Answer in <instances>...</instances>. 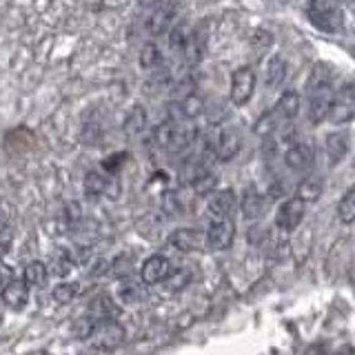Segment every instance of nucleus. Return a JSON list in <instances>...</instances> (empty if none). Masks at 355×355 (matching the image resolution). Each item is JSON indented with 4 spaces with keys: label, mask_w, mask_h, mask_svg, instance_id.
Wrapping results in <instances>:
<instances>
[{
    "label": "nucleus",
    "mask_w": 355,
    "mask_h": 355,
    "mask_svg": "<svg viewBox=\"0 0 355 355\" xmlns=\"http://www.w3.org/2000/svg\"><path fill=\"white\" fill-rule=\"evenodd\" d=\"M255 89V71L251 67H238L231 76V103L236 107L247 105Z\"/></svg>",
    "instance_id": "obj_6"
},
{
    "label": "nucleus",
    "mask_w": 355,
    "mask_h": 355,
    "mask_svg": "<svg viewBox=\"0 0 355 355\" xmlns=\"http://www.w3.org/2000/svg\"><path fill=\"white\" fill-rule=\"evenodd\" d=\"M284 76H286V62L280 55H275V58H271V62L266 64V85L280 87L284 83Z\"/></svg>",
    "instance_id": "obj_22"
},
{
    "label": "nucleus",
    "mask_w": 355,
    "mask_h": 355,
    "mask_svg": "<svg viewBox=\"0 0 355 355\" xmlns=\"http://www.w3.org/2000/svg\"><path fill=\"white\" fill-rule=\"evenodd\" d=\"M349 153V133L347 131H336L327 136V155L331 164H340L344 155Z\"/></svg>",
    "instance_id": "obj_18"
},
{
    "label": "nucleus",
    "mask_w": 355,
    "mask_h": 355,
    "mask_svg": "<svg viewBox=\"0 0 355 355\" xmlns=\"http://www.w3.org/2000/svg\"><path fill=\"white\" fill-rule=\"evenodd\" d=\"M353 105H355V100H353V85L347 83L340 89L338 98L333 100V109H331L329 118L336 122V125H347V122L353 120V114H355Z\"/></svg>",
    "instance_id": "obj_9"
},
{
    "label": "nucleus",
    "mask_w": 355,
    "mask_h": 355,
    "mask_svg": "<svg viewBox=\"0 0 355 355\" xmlns=\"http://www.w3.org/2000/svg\"><path fill=\"white\" fill-rule=\"evenodd\" d=\"M236 238V225L229 218H214L205 233V244L211 251H225Z\"/></svg>",
    "instance_id": "obj_5"
},
{
    "label": "nucleus",
    "mask_w": 355,
    "mask_h": 355,
    "mask_svg": "<svg viewBox=\"0 0 355 355\" xmlns=\"http://www.w3.org/2000/svg\"><path fill=\"white\" fill-rule=\"evenodd\" d=\"M169 275H171V262H169V258H164V255H151V258L142 262L140 277L144 284L164 282Z\"/></svg>",
    "instance_id": "obj_10"
},
{
    "label": "nucleus",
    "mask_w": 355,
    "mask_h": 355,
    "mask_svg": "<svg viewBox=\"0 0 355 355\" xmlns=\"http://www.w3.org/2000/svg\"><path fill=\"white\" fill-rule=\"evenodd\" d=\"M242 147V138H240V133L236 129H222L218 133V138H216V144H214V149H216V158L222 160V162H229L233 160L238 155Z\"/></svg>",
    "instance_id": "obj_12"
},
{
    "label": "nucleus",
    "mask_w": 355,
    "mask_h": 355,
    "mask_svg": "<svg viewBox=\"0 0 355 355\" xmlns=\"http://www.w3.org/2000/svg\"><path fill=\"white\" fill-rule=\"evenodd\" d=\"M175 18V5L166 3V0H160V5L151 11V16L147 18V31L151 36H160V33L169 31V27L173 25Z\"/></svg>",
    "instance_id": "obj_11"
},
{
    "label": "nucleus",
    "mask_w": 355,
    "mask_h": 355,
    "mask_svg": "<svg viewBox=\"0 0 355 355\" xmlns=\"http://www.w3.org/2000/svg\"><path fill=\"white\" fill-rule=\"evenodd\" d=\"M302 220H304V200L288 198L280 207H277L275 227L280 231H293L302 225Z\"/></svg>",
    "instance_id": "obj_7"
},
{
    "label": "nucleus",
    "mask_w": 355,
    "mask_h": 355,
    "mask_svg": "<svg viewBox=\"0 0 355 355\" xmlns=\"http://www.w3.org/2000/svg\"><path fill=\"white\" fill-rule=\"evenodd\" d=\"M16 277V273H14V269H11L9 264H5V262H0V291H3V288L14 280Z\"/></svg>",
    "instance_id": "obj_38"
},
{
    "label": "nucleus",
    "mask_w": 355,
    "mask_h": 355,
    "mask_svg": "<svg viewBox=\"0 0 355 355\" xmlns=\"http://www.w3.org/2000/svg\"><path fill=\"white\" fill-rule=\"evenodd\" d=\"M166 280L171 282V288H182V286H184L182 282H187V280H189V273H187V271H180V275H178V273H175L173 277L169 275V277H166Z\"/></svg>",
    "instance_id": "obj_39"
},
{
    "label": "nucleus",
    "mask_w": 355,
    "mask_h": 355,
    "mask_svg": "<svg viewBox=\"0 0 355 355\" xmlns=\"http://www.w3.org/2000/svg\"><path fill=\"white\" fill-rule=\"evenodd\" d=\"M98 322H100V318H96L94 313H89V315H85V318H78V320L73 322V327H71L73 336H76V338H80V340H89V338L94 336V331H96V327H98Z\"/></svg>",
    "instance_id": "obj_23"
},
{
    "label": "nucleus",
    "mask_w": 355,
    "mask_h": 355,
    "mask_svg": "<svg viewBox=\"0 0 355 355\" xmlns=\"http://www.w3.org/2000/svg\"><path fill=\"white\" fill-rule=\"evenodd\" d=\"M271 42H273V38H271V33L269 31H255V36H253V47H255V51H258V55L260 53H264L266 49L271 47Z\"/></svg>",
    "instance_id": "obj_35"
},
{
    "label": "nucleus",
    "mask_w": 355,
    "mask_h": 355,
    "mask_svg": "<svg viewBox=\"0 0 355 355\" xmlns=\"http://www.w3.org/2000/svg\"><path fill=\"white\" fill-rule=\"evenodd\" d=\"M51 269L55 275H67L71 269H73V260H71V255L67 253L64 249H58L53 255H51Z\"/></svg>",
    "instance_id": "obj_29"
},
{
    "label": "nucleus",
    "mask_w": 355,
    "mask_h": 355,
    "mask_svg": "<svg viewBox=\"0 0 355 355\" xmlns=\"http://www.w3.org/2000/svg\"><path fill=\"white\" fill-rule=\"evenodd\" d=\"M300 107H302V103H300V94L297 92H284L280 96V100L275 103L273 114L277 120L288 122L300 114Z\"/></svg>",
    "instance_id": "obj_16"
},
{
    "label": "nucleus",
    "mask_w": 355,
    "mask_h": 355,
    "mask_svg": "<svg viewBox=\"0 0 355 355\" xmlns=\"http://www.w3.org/2000/svg\"><path fill=\"white\" fill-rule=\"evenodd\" d=\"M109 187V180L100 171H89L85 175V191L87 196H103Z\"/></svg>",
    "instance_id": "obj_25"
},
{
    "label": "nucleus",
    "mask_w": 355,
    "mask_h": 355,
    "mask_svg": "<svg viewBox=\"0 0 355 355\" xmlns=\"http://www.w3.org/2000/svg\"><path fill=\"white\" fill-rule=\"evenodd\" d=\"M320 193H322V180L315 175L304 178V180L300 182V187H297V198L304 200V202H313V200L320 198Z\"/></svg>",
    "instance_id": "obj_20"
},
{
    "label": "nucleus",
    "mask_w": 355,
    "mask_h": 355,
    "mask_svg": "<svg viewBox=\"0 0 355 355\" xmlns=\"http://www.w3.org/2000/svg\"><path fill=\"white\" fill-rule=\"evenodd\" d=\"M202 98H198L196 94H187L184 98H180V107H178V116L182 120H193L196 116L202 114Z\"/></svg>",
    "instance_id": "obj_19"
},
{
    "label": "nucleus",
    "mask_w": 355,
    "mask_h": 355,
    "mask_svg": "<svg viewBox=\"0 0 355 355\" xmlns=\"http://www.w3.org/2000/svg\"><path fill=\"white\" fill-rule=\"evenodd\" d=\"M25 284L27 286H42L44 282H47V266H44L42 262L33 260L25 266Z\"/></svg>",
    "instance_id": "obj_21"
},
{
    "label": "nucleus",
    "mask_w": 355,
    "mask_h": 355,
    "mask_svg": "<svg viewBox=\"0 0 355 355\" xmlns=\"http://www.w3.org/2000/svg\"><path fill=\"white\" fill-rule=\"evenodd\" d=\"M78 293H80V284L78 282H62L51 291V297L55 300V302L67 304V302H71Z\"/></svg>",
    "instance_id": "obj_27"
},
{
    "label": "nucleus",
    "mask_w": 355,
    "mask_h": 355,
    "mask_svg": "<svg viewBox=\"0 0 355 355\" xmlns=\"http://www.w3.org/2000/svg\"><path fill=\"white\" fill-rule=\"evenodd\" d=\"M171 31V36H169V44H171V49L173 51H182L184 49V44L189 40V33H191V29H189L187 25H175V27H169Z\"/></svg>",
    "instance_id": "obj_31"
},
{
    "label": "nucleus",
    "mask_w": 355,
    "mask_h": 355,
    "mask_svg": "<svg viewBox=\"0 0 355 355\" xmlns=\"http://www.w3.org/2000/svg\"><path fill=\"white\" fill-rule=\"evenodd\" d=\"M0 297H3V302H5V306H9V309H14V311H18V309H22L27 304V300H29V286L25 284V280H11L3 291H0Z\"/></svg>",
    "instance_id": "obj_15"
},
{
    "label": "nucleus",
    "mask_w": 355,
    "mask_h": 355,
    "mask_svg": "<svg viewBox=\"0 0 355 355\" xmlns=\"http://www.w3.org/2000/svg\"><path fill=\"white\" fill-rule=\"evenodd\" d=\"M158 62H160V49L155 47L153 42L144 44V47H142V55H140V64L149 69V67H155Z\"/></svg>",
    "instance_id": "obj_32"
},
{
    "label": "nucleus",
    "mask_w": 355,
    "mask_h": 355,
    "mask_svg": "<svg viewBox=\"0 0 355 355\" xmlns=\"http://www.w3.org/2000/svg\"><path fill=\"white\" fill-rule=\"evenodd\" d=\"M118 293L122 297V302H127V304L142 302V300L147 297V293H144V286L140 282H122Z\"/></svg>",
    "instance_id": "obj_26"
},
{
    "label": "nucleus",
    "mask_w": 355,
    "mask_h": 355,
    "mask_svg": "<svg viewBox=\"0 0 355 355\" xmlns=\"http://www.w3.org/2000/svg\"><path fill=\"white\" fill-rule=\"evenodd\" d=\"M198 131L193 125H187V122L169 118L164 120L162 125L153 129V140L160 149L169 151V153H182L184 149L191 147V142L196 140Z\"/></svg>",
    "instance_id": "obj_1"
},
{
    "label": "nucleus",
    "mask_w": 355,
    "mask_h": 355,
    "mask_svg": "<svg viewBox=\"0 0 355 355\" xmlns=\"http://www.w3.org/2000/svg\"><path fill=\"white\" fill-rule=\"evenodd\" d=\"M207 42H209V36H207V25L202 27H198L193 29L191 33H189V40L184 44V58L189 64H198L200 60L205 58V53H207Z\"/></svg>",
    "instance_id": "obj_13"
},
{
    "label": "nucleus",
    "mask_w": 355,
    "mask_h": 355,
    "mask_svg": "<svg viewBox=\"0 0 355 355\" xmlns=\"http://www.w3.org/2000/svg\"><path fill=\"white\" fill-rule=\"evenodd\" d=\"M144 122H147V116H144V111L140 109V107H136L131 111V116H129V120H127V133H138V131H142L144 129Z\"/></svg>",
    "instance_id": "obj_33"
},
{
    "label": "nucleus",
    "mask_w": 355,
    "mask_h": 355,
    "mask_svg": "<svg viewBox=\"0 0 355 355\" xmlns=\"http://www.w3.org/2000/svg\"><path fill=\"white\" fill-rule=\"evenodd\" d=\"M127 158H129V153H125V151H118V153H111L109 158L103 162V166H105V171L107 173H116L122 164L127 162Z\"/></svg>",
    "instance_id": "obj_34"
},
{
    "label": "nucleus",
    "mask_w": 355,
    "mask_h": 355,
    "mask_svg": "<svg viewBox=\"0 0 355 355\" xmlns=\"http://www.w3.org/2000/svg\"><path fill=\"white\" fill-rule=\"evenodd\" d=\"M262 207H264V200L262 196H258L255 191H247V196H244L242 200V214L247 218H258L262 214Z\"/></svg>",
    "instance_id": "obj_30"
},
{
    "label": "nucleus",
    "mask_w": 355,
    "mask_h": 355,
    "mask_svg": "<svg viewBox=\"0 0 355 355\" xmlns=\"http://www.w3.org/2000/svg\"><path fill=\"white\" fill-rule=\"evenodd\" d=\"M329 73L324 71V64H315L313 67V73H311V80H309V89L315 87V85H322V83H329Z\"/></svg>",
    "instance_id": "obj_37"
},
{
    "label": "nucleus",
    "mask_w": 355,
    "mask_h": 355,
    "mask_svg": "<svg viewBox=\"0 0 355 355\" xmlns=\"http://www.w3.org/2000/svg\"><path fill=\"white\" fill-rule=\"evenodd\" d=\"M11 240H14V231H11V227L0 225V258H3V255L9 251Z\"/></svg>",
    "instance_id": "obj_36"
},
{
    "label": "nucleus",
    "mask_w": 355,
    "mask_h": 355,
    "mask_svg": "<svg viewBox=\"0 0 355 355\" xmlns=\"http://www.w3.org/2000/svg\"><path fill=\"white\" fill-rule=\"evenodd\" d=\"M89 340H92V347L98 351H114L120 347L122 342H125V329L111 318L100 320L96 331H94V336Z\"/></svg>",
    "instance_id": "obj_4"
},
{
    "label": "nucleus",
    "mask_w": 355,
    "mask_h": 355,
    "mask_svg": "<svg viewBox=\"0 0 355 355\" xmlns=\"http://www.w3.org/2000/svg\"><path fill=\"white\" fill-rule=\"evenodd\" d=\"M67 220H71V222L80 220V207H78L76 202L67 207Z\"/></svg>",
    "instance_id": "obj_40"
},
{
    "label": "nucleus",
    "mask_w": 355,
    "mask_h": 355,
    "mask_svg": "<svg viewBox=\"0 0 355 355\" xmlns=\"http://www.w3.org/2000/svg\"><path fill=\"white\" fill-rule=\"evenodd\" d=\"M338 216L342 220V225H351L355 220V189L353 187L342 196L340 205H338Z\"/></svg>",
    "instance_id": "obj_24"
},
{
    "label": "nucleus",
    "mask_w": 355,
    "mask_h": 355,
    "mask_svg": "<svg viewBox=\"0 0 355 355\" xmlns=\"http://www.w3.org/2000/svg\"><path fill=\"white\" fill-rule=\"evenodd\" d=\"M333 100H336V92H333L331 83H322L311 87V98H309V120L311 125H320L324 122L333 109Z\"/></svg>",
    "instance_id": "obj_3"
},
{
    "label": "nucleus",
    "mask_w": 355,
    "mask_h": 355,
    "mask_svg": "<svg viewBox=\"0 0 355 355\" xmlns=\"http://www.w3.org/2000/svg\"><path fill=\"white\" fill-rule=\"evenodd\" d=\"M306 16L311 20V25L318 27L320 31H327V33L342 31L344 18H342L340 7L333 3V0H309Z\"/></svg>",
    "instance_id": "obj_2"
},
{
    "label": "nucleus",
    "mask_w": 355,
    "mask_h": 355,
    "mask_svg": "<svg viewBox=\"0 0 355 355\" xmlns=\"http://www.w3.org/2000/svg\"><path fill=\"white\" fill-rule=\"evenodd\" d=\"M169 244L180 251H196L205 244V236H200L196 229H178L171 233Z\"/></svg>",
    "instance_id": "obj_17"
},
{
    "label": "nucleus",
    "mask_w": 355,
    "mask_h": 355,
    "mask_svg": "<svg viewBox=\"0 0 355 355\" xmlns=\"http://www.w3.org/2000/svg\"><path fill=\"white\" fill-rule=\"evenodd\" d=\"M92 313L100 320H107V318H114L118 313V309L116 304L111 302V297L109 295H100L94 300V304H92Z\"/></svg>",
    "instance_id": "obj_28"
},
{
    "label": "nucleus",
    "mask_w": 355,
    "mask_h": 355,
    "mask_svg": "<svg viewBox=\"0 0 355 355\" xmlns=\"http://www.w3.org/2000/svg\"><path fill=\"white\" fill-rule=\"evenodd\" d=\"M166 3H173V5H178V3H180V0H166Z\"/></svg>",
    "instance_id": "obj_41"
},
{
    "label": "nucleus",
    "mask_w": 355,
    "mask_h": 355,
    "mask_svg": "<svg viewBox=\"0 0 355 355\" xmlns=\"http://www.w3.org/2000/svg\"><path fill=\"white\" fill-rule=\"evenodd\" d=\"M313 149H311V144L306 142H300V144H293L291 149L284 153V162L291 171L300 173V175H306L313 169Z\"/></svg>",
    "instance_id": "obj_8"
},
{
    "label": "nucleus",
    "mask_w": 355,
    "mask_h": 355,
    "mask_svg": "<svg viewBox=\"0 0 355 355\" xmlns=\"http://www.w3.org/2000/svg\"><path fill=\"white\" fill-rule=\"evenodd\" d=\"M233 207H236V193H233L231 189H220V191L209 193L207 209L211 218H229Z\"/></svg>",
    "instance_id": "obj_14"
}]
</instances>
